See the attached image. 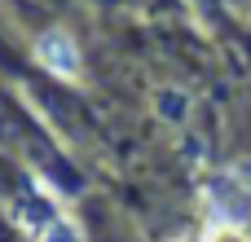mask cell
I'll use <instances>...</instances> for the list:
<instances>
[{"label":"cell","instance_id":"6da1fadb","mask_svg":"<svg viewBox=\"0 0 251 242\" xmlns=\"http://www.w3.org/2000/svg\"><path fill=\"white\" fill-rule=\"evenodd\" d=\"M40 53H44V62H49L57 75H71V71H75V48H66L62 35H44V40H40Z\"/></svg>","mask_w":251,"mask_h":242},{"label":"cell","instance_id":"7a4b0ae2","mask_svg":"<svg viewBox=\"0 0 251 242\" xmlns=\"http://www.w3.org/2000/svg\"><path fill=\"white\" fill-rule=\"evenodd\" d=\"M49 242H75V234H71L66 225H57V229H53V238H49Z\"/></svg>","mask_w":251,"mask_h":242}]
</instances>
